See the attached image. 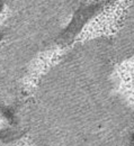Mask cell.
<instances>
[{
    "instance_id": "1",
    "label": "cell",
    "mask_w": 134,
    "mask_h": 146,
    "mask_svg": "<svg viewBox=\"0 0 134 146\" xmlns=\"http://www.w3.org/2000/svg\"><path fill=\"white\" fill-rule=\"evenodd\" d=\"M132 142H133V145H134V135H133V137H132Z\"/></svg>"
}]
</instances>
